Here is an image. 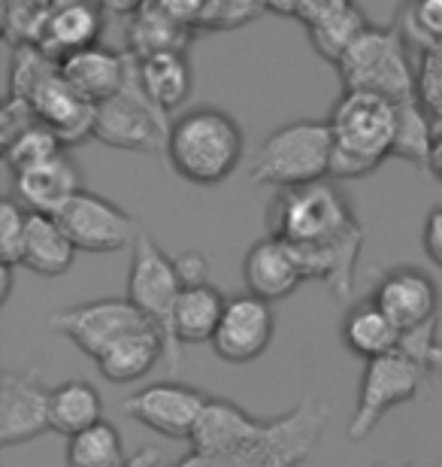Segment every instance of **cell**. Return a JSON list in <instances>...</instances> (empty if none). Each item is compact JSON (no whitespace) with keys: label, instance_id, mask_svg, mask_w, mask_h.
<instances>
[{"label":"cell","instance_id":"obj_30","mask_svg":"<svg viewBox=\"0 0 442 467\" xmlns=\"http://www.w3.org/2000/svg\"><path fill=\"white\" fill-rule=\"evenodd\" d=\"M67 467H121L128 462L125 437L109 419H100L86 431L67 437Z\"/></svg>","mask_w":442,"mask_h":467},{"label":"cell","instance_id":"obj_5","mask_svg":"<svg viewBox=\"0 0 442 467\" xmlns=\"http://www.w3.org/2000/svg\"><path fill=\"white\" fill-rule=\"evenodd\" d=\"M264 222L267 234L300 249L324 246V243H336L364 231L345 192L327 180L279 189L276 198L270 201Z\"/></svg>","mask_w":442,"mask_h":467},{"label":"cell","instance_id":"obj_11","mask_svg":"<svg viewBox=\"0 0 442 467\" xmlns=\"http://www.w3.org/2000/svg\"><path fill=\"white\" fill-rule=\"evenodd\" d=\"M155 325L130 297H100V301L64 306L49 316V328L67 337L91 361H98L112 343L130 331Z\"/></svg>","mask_w":442,"mask_h":467},{"label":"cell","instance_id":"obj_2","mask_svg":"<svg viewBox=\"0 0 442 467\" xmlns=\"http://www.w3.org/2000/svg\"><path fill=\"white\" fill-rule=\"evenodd\" d=\"M334 134V180H361L394 155L397 104L370 91H343L327 116Z\"/></svg>","mask_w":442,"mask_h":467},{"label":"cell","instance_id":"obj_37","mask_svg":"<svg viewBox=\"0 0 442 467\" xmlns=\"http://www.w3.org/2000/svg\"><path fill=\"white\" fill-rule=\"evenodd\" d=\"M418 100L442 130V43L421 52L418 58Z\"/></svg>","mask_w":442,"mask_h":467},{"label":"cell","instance_id":"obj_14","mask_svg":"<svg viewBox=\"0 0 442 467\" xmlns=\"http://www.w3.org/2000/svg\"><path fill=\"white\" fill-rule=\"evenodd\" d=\"M49 404L52 389L43 386L36 368L4 373L0 377V446L9 450L52 431Z\"/></svg>","mask_w":442,"mask_h":467},{"label":"cell","instance_id":"obj_19","mask_svg":"<svg viewBox=\"0 0 442 467\" xmlns=\"http://www.w3.org/2000/svg\"><path fill=\"white\" fill-rule=\"evenodd\" d=\"M13 180H15V198L31 213H46V216H58L82 192V173L70 161L67 152L25 167V171L13 173Z\"/></svg>","mask_w":442,"mask_h":467},{"label":"cell","instance_id":"obj_7","mask_svg":"<svg viewBox=\"0 0 442 467\" xmlns=\"http://www.w3.org/2000/svg\"><path fill=\"white\" fill-rule=\"evenodd\" d=\"M343 91H370L400 104L418 98V67H412L409 43L397 27H366L336 64Z\"/></svg>","mask_w":442,"mask_h":467},{"label":"cell","instance_id":"obj_18","mask_svg":"<svg viewBox=\"0 0 442 467\" xmlns=\"http://www.w3.org/2000/svg\"><path fill=\"white\" fill-rule=\"evenodd\" d=\"M58 67H61V77L67 79L82 98L98 107L125 88L130 67H134V58H130L128 52L94 43L67 55V58H61Z\"/></svg>","mask_w":442,"mask_h":467},{"label":"cell","instance_id":"obj_32","mask_svg":"<svg viewBox=\"0 0 442 467\" xmlns=\"http://www.w3.org/2000/svg\"><path fill=\"white\" fill-rule=\"evenodd\" d=\"M61 137L55 134L52 128H46L43 121H34V125H27L25 130H18L13 140H6L4 143V161L13 173L25 171V167L31 164H40L46 158H55L64 152Z\"/></svg>","mask_w":442,"mask_h":467},{"label":"cell","instance_id":"obj_8","mask_svg":"<svg viewBox=\"0 0 442 467\" xmlns=\"http://www.w3.org/2000/svg\"><path fill=\"white\" fill-rule=\"evenodd\" d=\"M182 295V283L176 276L173 258L161 249L152 234L139 228L130 246V274L128 297L143 310L164 337V364L173 373L182 368V340L176 337V301Z\"/></svg>","mask_w":442,"mask_h":467},{"label":"cell","instance_id":"obj_35","mask_svg":"<svg viewBox=\"0 0 442 467\" xmlns=\"http://www.w3.org/2000/svg\"><path fill=\"white\" fill-rule=\"evenodd\" d=\"M27 219H31V210L18 198L0 201V261L4 265H15V267L22 265Z\"/></svg>","mask_w":442,"mask_h":467},{"label":"cell","instance_id":"obj_20","mask_svg":"<svg viewBox=\"0 0 442 467\" xmlns=\"http://www.w3.org/2000/svg\"><path fill=\"white\" fill-rule=\"evenodd\" d=\"M103 16H107V9L100 6V0H52L49 18H46L43 36L36 46L55 61L67 58L86 46L100 43Z\"/></svg>","mask_w":442,"mask_h":467},{"label":"cell","instance_id":"obj_23","mask_svg":"<svg viewBox=\"0 0 442 467\" xmlns=\"http://www.w3.org/2000/svg\"><path fill=\"white\" fill-rule=\"evenodd\" d=\"M77 252V243L64 231L58 216L31 213L22 246V267H27L36 276H61L73 267Z\"/></svg>","mask_w":442,"mask_h":467},{"label":"cell","instance_id":"obj_15","mask_svg":"<svg viewBox=\"0 0 442 467\" xmlns=\"http://www.w3.org/2000/svg\"><path fill=\"white\" fill-rule=\"evenodd\" d=\"M373 301L397 325L400 334L421 331L439 322V288L421 267H391L375 283Z\"/></svg>","mask_w":442,"mask_h":467},{"label":"cell","instance_id":"obj_43","mask_svg":"<svg viewBox=\"0 0 442 467\" xmlns=\"http://www.w3.org/2000/svg\"><path fill=\"white\" fill-rule=\"evenodd\" d=\"M264 9L279 18H297L300 0H264Z\"/></svg>","mask_w":442,"mask_h":467},{"label":"cell","instance_id":"obj_33","mask_svg":"<svg viewBox=\"0 0 442 467\" xmlns=\"http://www.w3.org/2000/svg\"><path fill=\"white\" fill-rule=\"evenodd\" d=\"M397 16V31L409 49L421 55L442 43V0H406Z\"/></svg>","mask_w":442,"mask_h":467},{"label":"cell","instance_id":"obj_45","mask_svg":"<svg viewBox=\"0 0 442 467\" xmlns=\"http://www.w3.org/2000/svg\"><path fill=\"white\" fill-rule=\"evenodd\" d=\"M13 270L15 265H4V261H0V304H6L9 292H13Z\"/></svg>","mask_w":442,"mask_h":467},{"label":"cell","instance_id":"obj_16","mask_svg":"<svg viewBox=\"0 0 442 467\" xmlns=\"http://www.w3.org/2000/svg\"><path fill=\"white\" fill-rule=\"evenodd\" d=\"M272 331H276V319H272L270 301H261L249 292L228 297L219 331L212 337V349L228 364H249L270 349Z\"/></svg>","mask_w":442,"mask_h":467},{"label":"cell","instance_id":"obj_28","mask_svg":"<svg viewBox=\"0 0 442 467\" xmlns=\"http://www.w3.org/2000/svg\"><path fill=\"white\" fill-rule=\"evenodd\" d=\"M52 431L73 437L86 431L94 422L103 419V398L98 386H91L88 379H67L61 386L52 389V404H49Z\"/></svg>","mask_w":442,"mask_h":467},{"label":"cell","instance_id":"obj_27","mask_svg":"<svg viewBox=\"0 0 442 467\" xmlns=\"http://www.w3.org/2000/svg\"><path fill=\"white\" fill-rule=\"evenodd\" d=\"M224 306H228V297L210 283L182 288L173 316L176 337L182 340V347L185 343H212L224 316Z\"/></svg>","mask_w":442,"mask_h":467},{"label":"cell","instance_id":"obj_39","mask_svg":"<svg viewBox=\"0 0 442 467\" xmlns=\"http://www.w3.org/2000/svg\"><path fill=\"white\" fill-rule=\"evenodd\" d=\"M349 6H355V0H300V9H297V22L306 27H315L327 22V18L345 13Z\"/></svg>","mask_w":442,"mask_h":467},{"label":"cell","instance_id":"obj_13","mask_svg":"<svg viewBox=\"0 0 442 467\" xmlns=\"http://www.w3.org/2000/svg\"><path fill=\"white\" fill-rule=\"evenodd\" d=\"M210 395L185 382H155L125 400V413L167 441H191Z\"/></svg>","mask_w":442,"mask_h":467},{"label":"cell","instance_id":"obj_17","mask_svg":"<svg viewBox=\"0 0 442 467\" xmlns=\"http://www.w3.org/2000/svg\"><path fill=\"white\" fill-rule=\"evenodd\" d=\"M242 283H246L249 295L261 297V301H285L306 283L303 267L294 255V249L285 240L267 234L242 258Z\"/></svg>","mask_w":442,"mask_h":467},{"label":"cell","instance_id":"obj_10","mask_svg":"<svg viewBox=\"0 0 442 467\" xmlns=\"http://www.w3.org/2000/svg\"><path fill=\"white\" fill-rule=\"evenodd\" d=\"M427 377V368L409 358L406 352H388L382 358L364 364L357 404L349 419V441L361 443L373 434V428L391 413L394 407L406 404L418 395L421 382Z\"/></svg>","mask_w":442,"mask_h":467},{"label":"cell","instance_id":"obj_22","mask_svg":"<svg viewBox=\"0 0 442 467\" xmlns=\"http://www.w3.org/2000/svg\"><path fill=\"white\" fill-rule=\"evenodd\" d=\"M194 36H197L194 27L176 22L173 16H167L152 0H143L128 16V52L137 61L164 52H188Z\"/></svg>","mask_w":442,"mask_h":467},{"label":"cell","instance_id":"obj_21","mask_svg":"<svg viewBox=\"0 0 442 467\" xmlns=\"http://www.w3.org/2000/svg\"><path fill=\"white\" fill-rule=\"evenodd\" d=\"M267 428H270V419H255L228 398H210L188 443H191V452H200V455L228 452V450H237V446L258 441Z\"/></svg>","mask_w":442,"mask_h":467},{"label":"cell","instance_id":"obj_12","mask_svg":"<svg viewBox=\"0 0 442 467\" xmlns=\"http://www.w3.org/2000/svg\"><path fill=\"white\" fill-rule=\"evenodd\" d=\"M58 222L77 243V249L100 252V255L130 249L139 234L137 219L130 213L86 189L58 213Z\"/></svg>","mask_w":442,"mask_h":467},{"label":"cell","instance_id":"obj_36","mask_svg":"<svg viewBox=\"0 0 442 467\" xmlns=\"http://www.w3.org/2000/svg\"><path fill=\"white\" fill-rule=\"evenodd\" d=\"M264 13H267L264 0H212L200 31H212V34L240 31V27L258 22Z\"/></svg>","mask_w":442,"mask_h":467},{"label":"cell","instance_id":"obj_3","mask_svg":"<svg viewBox=\"0 0 442 467\" xmlns=\"http://www.w3.org/2000/svg\"><path fill=\"white\" fill-rule=\"evenodd\" d=\"M9 95L25 98L31 104L36 121L52 128L64 146H77L82 140L94 137L98 107L61 77L58 61L49 58L40 46H18V49H13Z\"/></svg>","mask_w":442,"mask_h":467},{"label":"cell","instance_id":"obj_29","mask_svg":"<svg viewBox=\"0 0 442 467\" xmlns=\"http://www.w3.org/2000/svg\"><path fill=\"white\" fill-rule=\"evenodd\" d=\"M437 125L418 98H406L397 104V137H394V155L418 171L430 173V155L437 143Z\"/></svg>","mask_w":442,"mask_h":467},{"label":"cell","instance_id":"obj_26","mask_svg":"<svg viewBox=\"0 0 442 467\" xmlns=\"http://www.w3.org/2000/svg\"><path fill=\"white\" fill-rule=\"evenodd\" d=\"M340 337L352 355H357V358H364V361H373L388 352H397L403 334L397 325L382 313V306L370 297V301L357 304L345 313V319L340 325Z\"/></svg>","mask_w":442,"mask_h":467},{"label":"cell","instance_id":"obj_31","mask_svg":"<svg viewBox=\"0 0 442 467\" xmlns=\"http://www.w3.org/2000/svg\"><path fill=\"white\" fill-rule=\"evenodd\" d=\"M366 27H370V22H366V13L361 6H349L345 13L327 18V22L309 27V46L315 49L318 58H324L327 64H340L343 55L352 49L355 40L361 36Z\"/></svg>","mask_w":442,"mask_h":467},{"label":"cell","instance_id":"obj_46","mask_svg":"<svg viewBox=\"0 0 442 467\" xmlns=\"http://www.w3.org/2000/svg\"><path fill=\"white\" fill-rule=\"evenodd\" d=\"M430 173L437 176L442 182V130L437 134V143H434V155H430Z\"/></svg>","mask_w":442,"mask_h":467},{"label":"cell","instance_id":"obj_34","mask_svg":"<svg viewBox=\"0 0 442 467\" xmlns=\"http://www.w3.org/2000/svg\"><path fill=\"white\" fill-rule=\"evenodd\" d=\"M49 9H52V0H4L6 43L13 46V49L40 43Z\"/></svg>","mask_w":442,"mask_h":467},{"label":"cell","instance_id":"obj_40","mask_svg":"<svg viewBox=\"0 0 442 467\" xmlns=\"http://www.w3.org/2000/svg\"><path fill=\"white\" fill-rule=\"evenodd\" d=\"M152 4L161 6L167 16L176 18V22L194 27V31L200 34V25H203L206 13H210L212 0H152Z\"/></svg>","mask_w":442,"mask_h":467},{"label":"cell","instance_id":"obj_41","mask_svg":"<svg viewBox=\"0 0 442 467\" xmlns=\"http://www.w3.org/2000/svg\"><path fill=\"white\" fill-rule=\"evenodd\" d=\"M425 252L430 255V261H437L442 267V203L430 210L425 219Z\"/></svg>","mask_w":442,"mask_h":467},{"label":"cell","instance_id":"obj_44","mask_svg":"<svg viewBox=\"0 0 442 467\" xmlns=\"http://www.w3.org/2000/svg\"><path fill=\"white\" fill-rule=\"evenodd\" d=\"M139 4H143V0H100L107 16H130Z\"/></svg>","mask_w":442,"mask_h":467},{"label":"cell","instance_id":"obj_24","mask_svg":"<svg viewBox=\"0 0 442 467\" xmlns=\"http://www.w3.org/2000/svg\"><path fill=\"white\" fill-rule=\"evenodd\" d=\"M158 361H164V337L155 325H146V328L130 331L112 343L94 364H98L103 379L125 386V382H137L139 377H146Z\"/></svg>","mask_w":442,"mask_h":467},{"label":"cell","instance_id":"obj_6","mask_svg":"<svg viewBox=\"0 0 442 467\" xmlns=\"http://www.w3.org/2000/svg\"><path fill=\"white\" fill-rule=\"evenodd\" d=\"M334 134L327 121L300 119L276 128L252 158V182L294 189L331 176Z\"/></svg>","mask_w":442,"mask_h":467},{"label":"cell","instance_id":"obj_38","mask_svg":"<svg viewBox=\"0 0 442 467\" xmlns=\"http://www.w3.org/2000/svg\"><path fill=\"white\" fill-rule=\"evenodd\" d=\"M173 267H176V276H179V283H182V288L210 283V258H206L200 249L179 252L173 258Z\"/></svg>","mask_w":442,"mask_h":467},{"label":"cell","instance_id":"obj_1","mask_svg":"<svg viewBox=\"0 0 442 467\" xmlns=\"http://www.w3.org/2000/svg\"><path fill=\"white\" fill-rule=\"evenodd\" d=\"M242 152L246 137L237 119L219 107H194L170 125L164 161L179 180L210 189L237 173Z\"/></svg>","mask_w":442,"mask_h":467},{"label":"cell","instance_id":"obj_42","mask_svg":"<svg viewBox=\"0 0 442 467\" xmlns=\"http://www.w3.org/2000/svg\"><path fill=\"white\" fill-rule=\"evenodd\" d=\"M121 467H161V450L143 446V450H137L134 455H128V462Z\"/></svg>","mask_w":442,"mask_h":467},{"label":"cell","instance_id":"obj_9","mask_svg":"<svg viewBox=\"0 0 442 467\" xmlns=\"http://www.w3.org/2000/svg\"><path fill=\"white\" fill-rule=\"evenodd\" d=\"M134 58V55H130ZM167 137H170V119L158 109L139 86L137 58L130 67L125 88L109 100L98 104V119H94V140L103 146L125 149V152L167 158Z\"/></svg>","mask_w":442,"mask_h":467},{"label":"cell","instance_id":"obj_25","mask_svg":"<svg viewBox=\"0 0 442 467\" xmlns=\"http://www.w3.org/2000/svg\"><path fill=\"white\" fill-rule=\"evenodd\" d=\"M137 77L149 100H152L164 116L176 113L194 88V70H191V61H188V52H164V55H152V58L137 61Z\"/></svg>","mask_w":442,"mask_h":467},{"label":"cell","instance_id":"obj_4","mask_svg":"<svg viewBox=\"0 0 442 467\" xmlns=\"http://www.w3.org/2000/svg\"><path fill=\"white\" fill-rule=\"evenodd\" d=\"M331 419V407L322 398H303L288 413L270 419V428L258 441L228 452H188L176 467H300L318 450Z\"/></svg>","mask_w":442,"mask_h":467}]
</instances>
